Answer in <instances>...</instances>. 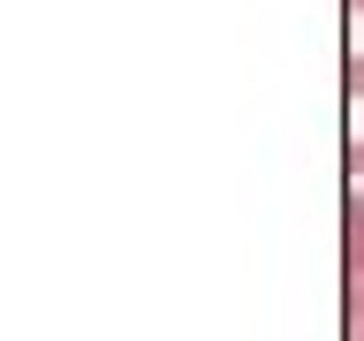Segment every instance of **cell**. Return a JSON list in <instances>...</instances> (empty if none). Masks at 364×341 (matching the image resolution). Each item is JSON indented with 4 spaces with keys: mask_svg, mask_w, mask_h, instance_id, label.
Returning a JSON list of instances; mask_svg holds the SVG:
<instances>
[{
    "mask_svg": "<svg viewBox=\"0 0 364 341\" xmlns=\"http://www.w3.org/2000/svg\"><path fill=\"white\" fill-rule=\"evenodd\" d=\"M349 175H364V53L349 61Z\"/></svg>",
    "mask_w": 364,
    "mask_h": 341,
    "instance_id": "obj_1",
    "label": "cell"
},
{
    "mask_svg": "<svg viewBox=\"0 0 364 341\" xmlns=\"http://www.w3.org/2000/svg\"><path fill=\"white\" fill-rule=\"evenodd\" d=\"M349 341H364V281L349 288Z\"/></svg>",
    "mask_w": 364,
    "mask_h": 341,
    "instance_id": "obj_3",
    "label": "cell"
},
{
    "mask_svg": "<svg viewBox=\"0 0 364 341\" xmlns=\"http://www.w3.org/2000/svg\"><path fill=\"white\" fill-rule=\"evenodd\" d=\"M341 220H349V288H357V281H364V197H349Z\"/></svg>",
    "mask_w": 364,
    "mask_h": 341,
    "instance_id": "obj_2",
    "label": "cell"
},
{
    "mask_svg": "<svg viewBox=\"0 0 364 341\" xmlns=\"http://www.w3.org/2000/svg\"><path fill=\"white\" fill-rule=\"evenodd\" d=\"M349 8H357V16H364V0H349Z\"/></svg>",
    "mask_w": 364,
    "mask_h": 341,
    "instance_id": "obj_4",
    "label": "cell"
}]
</instances>
